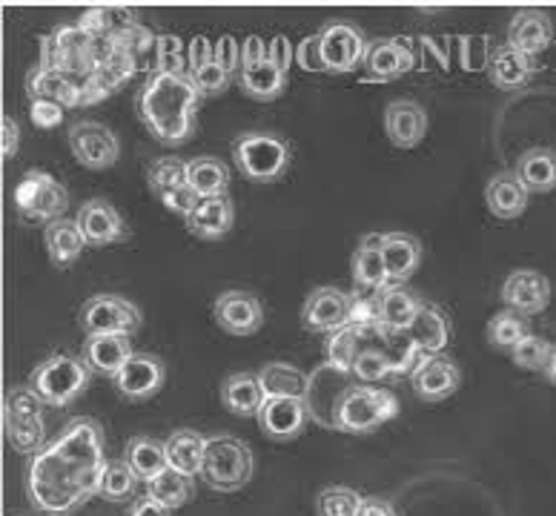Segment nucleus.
<instances>
[{
	"label": "nucleus",
	"instance_id": "obj_1",
	"mask_svg": "<svg viewBox=\"0 0 556 516\" xmlns=\"http://www.w3.org/2000/svg\"><path fill=\"white\" fill-rule=\"evenodd\" d=\"M104 468V428L89 416H75L58 439L33 456L26 470V496L40 514L70 516L101 491Z\"/></svg>",
	"mask_w": 556,
	"mask_h": 516
},
{
	"label": "nucleus",
	"instance_id": "obj_2",
	"mask_svg": "<svg viewBox=\"0 0 556 516\" xmlns=\"http://www.w3.org/2000/svg\"><path fill=\"white\" fill-rule=\"evenodd\" d=\"M204 96L190 72L164 75L150 72L136 96V112L152 138L164 147H181L195 136Z\"/></svg>",
	"mask_w": 556,
	"mask_h": 516
},
{
	"label": "nucleus",
	"instance_id": "obj_3",
	"mask_svg": "<svg viewBox=\"0 0 556 516\" xmlns=\"http://www.w3.org/2000/svg\"><path fill=\"white\" fill-rule=\"evenodd\" d=\"M232 161L247 181L276 184L290 169L293 152L285 138L273 136L267 129H247L232 141Z\"/></svg>",
	"mask_w": 556,
	"mask_h": 516
},
{
	"label": "nucleus",
	"instance_id": "obj_4",
	"mask_svg": "<svg viewBox=\"0 0 556 516\" xmlns=\"http://www.w3.org/2000/svg\"><path fill=\"white\" fill-rule=\"evenodd\" d=\"M255 460L244 439L215 433L207 437V453L201 465V482L215 493H236L253 479Z\"/></svg>",
	"mask_w": 556,
	"mask_h": 516
},
{
	"label": "nucleus",
	"instance_id": "obj_5",
	"mask_svg": "<svg viewBox=\"0 0 556 516\" xmlns=\"http://www.w3.org/2000/svg\"><path fill=\"white\" fill-rule=\"evenodd\" d=\"M399 413V399L384 388L353 381L339 399L333 413V430L342 433H374Z\"/></svg>",
	"mask_w": 556,
	"mask_h": 516
},
{
	"label": "nucleus",
	"instance_id": "obj_6",
	"mask_svg": "<svg viewBox=\"0 0 556 516\" xmlns=\"http://www.w3.org/2000/svg\"><path fill=\"white\" fill-rule=\"evenodd\" d=\"M89 379H92V370L84 365V358L58 353L35 367L29 376V388L43 399V405L66 407L89 388Z\"/></svg>",
	"mask_w": 556,
	"mask_h": 516
},
{
	"label": "nucleus",
	"instance_id": "obj_7",
	"mask_svg": "<svg viewBox=\"0 0 556 516\" xmlns=\"http://www.w3.org/2000/svg\"><path fill=\"white\" fill-rule=\"evenodd\" d=\"M70 206V192L58 178L43 169H29L15 187V210L24 222L52 224L64 218Z\"/></svg>",
	"mask_w": 556,
	"mask_h": 516
},
{
	"label": "nucleus",
	"instance_id": "obj_8",
	"mask_svg": "<svg viewBox=\"0 0 556 516\" xmlns=\"http://www.w3.org/2000/svg\"><path fill=\"white\" fill-rule=\"evenodd\" d=\"M78 325L87 336H132L141 327V310L124 295L101 293L84 302L78 313Z\"/></svg>",
	"mask_w": 556,
	"mask_h": 516
},
{
	"label": "nucleus",
	"instance_id": "obj_9",
	"mask_svg": "<svg viewBox=\"0 0 556 516\" xmlns=\"http://www.w3.org/2000/svg\"><path fill=\"white\" fill-rule=\"evenodd\" d=\"M318 40H321L327 72H333V75L358 70V64H365L367 49H370L365 33L350 21H327L318 29Z\"/></svg>",
	"mask_w": 556,
	"mask_h": 516
},
{
	"label": "nucleus",
	"instance_id": "obj_10",
	"mask_svg": "<svg viewBox=\"0 0 556 516\" xmlns=\"http://www.w3.org/2000/svg\"><path fill=\"white\" fill-rule=\"evenodd\" d=\"M70 150L80 167L110 169L121 159V141L101 121H78L70 127Z\"/></svg>",
	"mask_w": 556,
	"mask_h": 516
},
{
	"label": "nucleus",
	"instance_id": "obj_11",
	"mask_svg": "<svg viewBox=\"0 0 556 516\" xmlns=\"http://www.w3.org/2000/svg\"><path fill=\"white\" fill-rule=\"evenodd\" d=\"M350 304L353 293L336 290V287H316L302 307V325L307 333H336L350 325Z\"/></svg>",
	"mask_w": 556,
	"mask_h": 516
},
{
	"label": "nucleus",
	"instance_id": "obj_12",
	"mask_svg": "<svg viewBox=\"0 0 556 516\" xmlns=\"http://www.w3.org/2000/svg\"><path fill=\"white\" fill-rule=\"evenodd\" d=\"M462 385V370L445 353H421L410 374V388L421 402H442Z\"/></svg>",
	"mask_w": 556,
	"mask_h": 516
},
{
	"label": "nucleus",
	"instance_id": "obj_13",
	"mask_svg": "<svg viewBox=\"0 0 556 516\" xmlns=\"http://www.w3.org/2000/svg\"><path fill=\"white\" fill-rule=\"evenodd\" d=\"M255 419H258L264 437H270L273 442H290V439L302 437L307 428L311 407H307V399L267 397Z\"/></svg>",
	"mask_w": 556,
	"mask_h": 516
},
{
	"label": "nucleus",
	"instance_id": "obj_14",
	"mask_svg": "<svg viewBox=\"0 0 556 516\" xmlns=\"http://www.w3.org/2000/svg\"><path fill=\"white\" fill-rule=\"evenodd\" d=\"M164 379H167V367H164L159 356L132 353L127 365L115 374L112 385L129 402H147V399H152L164 388Z\"/></svg>",
	"mask_w": 556,
	"mask_h": 516
},
{
	"label": "nucleus",
	"instance_id": "obj_15",
	"mask_svg": "<svg viewBox=\"0 0 556 516\" xmlns=\"http://www.w3.org/2000/svg\"><path fill=\"white\" fill-rule=\"evenodd\" d=\"M215 325L227 336H253L264 325V307L247 290H224L213 304Z\"/></svg>",
	"mask_w": 556,
	"mask_h": 516
},
{
	"label": "nucleus",
	"instance_id": "obj_16",
	"mask_svg": "<svg viewBox=\"0 0 556 516\" xmlns=\"http://www.w3.org/2000/svg\"><path fill=\"white\" fill-rule=\"evenodd\" d=\"M84 239L89 247H110L118 244L129 236L127 224L121 218V213L106 199H89L80 204L78 215H75Z\"/></svg>",
	"mask_w": 556,
	"mask_h": 516
},
{
	"label": "nucleus",
	"instance_id": "obj_17",
	"mask_svg": "<svg viewBox=\"0 0 556 516\" xmlns=\"http://www.w3.org/2000/svg\"><path fill=\"white\" fill-rule=\"evenodd\" d=\"M500 295L519 316H536L551 304V281L540 270H517L502 281Z\"/></svg>",
	"mask_w": 556,
	"mask_h": 516
},
{
	"label": "nucleus",
	"instance_id": "obj_18",
	"mask_svg": "<svg viewBox=\"0 0 556 516\" xmlns=\"http://www.w3.org/2000/svg\"><path fill=\"white\" fill-rule=\"evenodd\" d=\"M416 66V52L410 47L407 38H388V40H376L367 49L365 58V78L367 80H393L402 78L405 72H410Z\"/></svg>",
	"mask_w": 556,
	"mask_h": 516
},
{
	"label": "nucleus",
	"instance_id": "obj_19",
	"mask_svg": "<svg viewBox=\"0 0 556 516\" xmlns=\"http://www.w3.org/2000/svg\"><path fill=\"white\" fill-rule=\"evenodd\" d=\"M384 133L399 150H414L416 143L428 136V110L410 98L390 101L384 110Z\"/></svg>",
	"mask_w": 556,
	"mask_h": 516
},
{
	"label": "nucleus",
	"instance_id": "obj_20",
	"mask_svg": "<svg viewBox=\"0 0 556 516\" xmlns=\"http://www.w3.org/2000/svg\"><path fill=\"white\" fill-rule=\"evenodd\" d=\"M554 43V21L542 9H519L508 24V47L536 58Z\"/></svg>",
	"mask_w": 556,
	"mask_h": 516
},
{
	"label": "nucleus",
	"instance_id": "obj_21",
	"mask_svg": "<svg viewBox=\"0 0 556 516\" xmlns=\"http://www.w3.org/2000/svg\"><path fill=\"white\" fill-rule=\"evenodd\" d=\"M29 101H52L64 110L84 106V84L58 70H33L26 75Z\"/></svg>",
	"mask_w": 556,
	"mask_h": 516
},
{
	"label": "nucleus",
	"instance_id": "obj_22",
	"mask_svg": "<svg viewBox=\"0 0 556 516\" xmlns=\"http://www.w3.org/2000/svg\"><path fill=\"white\" fill-rule=\"evenodd\" d=\"M132 353H136V350L129 344V336L104 333L87 336L84 350H80V358H84V365L92 370V376H110V379H115V374L127 365Z\"/></svg>",
	"mask_w": 556,
	"mask_h": 516
},
{
	"label": "nucleus",
	"instance_id": "obj_23",
	"mask_svg": "<svg viewBox=\"0 0 556 516\" xmlns=\"http://www.w3.org/2000/svg\"><path fill=\"white\" fill-rule=\"evenodd\" d=\"M533 72H536V58L522 55L519 49L502 43L491 52V61H488V78L496 89L502 92H517L531 84Z\"/></svg>",
	"mask_w": 556,
	"mask_h": 516
},
{
	"label": "nucleus",
	"instance_id": "obj_24",
	"mask_svg": "<svg viewBox=\"0 0 556 516\" xmlns=\"http://www.w3.org/2000/svg\"><path fill=\"white\" fill-rule=\"evenodd\" d=\"M187 230L199 241H222L236 224V206L227 196H213V199H201L199 206L192 210L187 218Z\"/></svg>",
	"mask_w": 556,
	"mask_h": 516
},
{
	"label": "nucleus",
	"instance_id": "obj_25",
	"mask_svg": "<svg viewBox=\"0 0 556 516\" xmlns=\"http://www.w3.org/2000/svg\"><path fill=\"white\" fill-rule=\"evenodd\" d=\"M531 192L519 181L517 173H496L485 184V204L496 218L502 222H514L528 210Z\"/></svg>",
	"mask_w": 556,
	"mask_h": 516
},
{
	"label": "nucleus",
	"instance_id": "obj_26",
	"mask_svg": "<svg viewBox=\"0 0 556 516\" xmlns=\"http://www.w3.org/2000/svg\"><path fill=\"white\" fill-rule=\"evenodd\" d=\"M382 255L388 267V285H405L421 264V244L407 232H384Z\"/></svg>",
	"mask_w": 556,
	"mask_h": 516
},
{
	"label": "nucleus",
	"instance_id": "obj_27",
	"mask_svg": "<svg viewBox=\"0 0 556 516\" xmlns=\"http://www.w3.org/2000/svg\"><path fill=\"white\" fill-rule=\"evenodd\" d=\"M353 281H356V290H370V293H379V290L390 287L379 232L365 236L356 253H353Z\"/></svg>",
	"mask_w": 556,
	"mask_h": 516
},
{
	"label": "nucleus",
	"instance_id": "obj_28",
	"mask_svg": "<svg viewBox=\"0 0 556 516\" xmlns=\"http://www.w3.org/2000/svg\"><path fill=\"white\" fill-rule=\"evenodd\" d=\"M43 244H47L49 262L55 264L58 270H66V267L78 262V255L87 247V239H84L78 222L64 215V218H58L43 230Z\"/></svg>",
	"mask_w": 556,
	"mask_h": 516
},
{
	"label": "nucleus",
	"instance_id": "obj_29",
	"mask_svg": "<svg viewBox=\"0 0 556 516\" xmlns=\"http://www.w3.org/2000/svg\"><path fill=\"white\" fill-rule=\"evenodd\" d=\"M264 393L258 374H230L222 381V405L232 416H258L262 411Z\"/></svg>",
	"mask_w": 556,
	"mask_h": 516
},
{
	"label": "nucleus",
	"instance_id": "obj_30",
	"mask_svg": "<svg viewBox=\"0 0 556 516\" xmlns=\"http://www.w3.org/2000/svg\"><path fill=\"white\" fill-rule=\"evenodd\" d=\"M164 448H167L169 468L190 479L201 477V465H204V453H207V437H201L190 428H181L164 442Z\"/></svg>",
	"mask_w": 556,
	"mask_h": 516
},
{
	"label": "nucleus",
	"instance_id": "obj_31",
	"mask_svg": "<svg viewBox=\"0 0 556 516\" xmlns=\"http://www.w3.org/2000/svg\"><path fill=\"white\" fill-rule=\"evenodd\" d=\"M421 299L402 285L384 287L379 293V325L390 330H410L421 310Z\"/></svg>",
	"mask_w": 556,
	"mask_h": 516
},
{
	"label": "nucleus",
	"instance_id": "obj_32",
	"mask_svg": "<svg viewBox=\"0 0 556 516\" xmlns=\"http://www.w3.org/2000/svg\"><path fill=\"white\" fill-rule=\"evenodd\" d=\"M407 333L414 336V342L419 344L421 353H442L451 342V318L439 304L425 302Z\"/></svg>",
	"mask_w": 556,
	"mask_h": 516
},
{
	"label": "nucleus",
	"instance_id": "obj_33",
	"mask_svg": "<svg viewBox=\"0 0 556 516\" xmlns=\"http://www.w3.org/2000/svg\"><path fill=\"white\" fill-rule=\"evenodd\" d=\"M519 181L528 187V192H551L556 190V152L548 147H533L525 150L517 161Z\"/></svg>",
	"mask_w": 556,
	"mask_h": 516
},
{
	"label": "nucleus",
	"instance_id": "obj_34",
	"mask_svg": "<svg viewBox=\"0 0 556 516\" xmlns=\"http://www.w3.org/2000/svg\"><path fill=\"white\" fill-rule=\"evenodd\" d=\"M187 184L199 199H213V196H227L230 190V169L224 167L222 159L213 155H199L187 167Z\"/></svg>",
	"mask_w": 556,
	"mask_h": 516
},
{
	"label": "nucleus",
	"instance_id": "obj_35",
	"mask_svg": "<svg viewBox=\"0 0 556 516\" xmlns=\"http://www.w3.org/2000/svg\"><path fill=\"white\" fill-rule=\"evenodd\" d=\"M262 388L267 397H287V399H307L311 393V376L285 362H270L258 370Z\"/></svg>",
	"mask_w": 556,
	"mask_h": 516
},
{
	"label": "nucleus",
	"instance_id": "obj_36",
	"mask_svg": "<svg viewBox=\"0 0 556 516\" xmlns=\"http://www.w3.org/2000/svg\"><path fill=\"white\" fill-rule=\"evenodd\" d=\"M236 80H239L241 92L253 98V101H276L287 89V75L276 64H270V61H262V64L255 66H241Z\"/></svg>",
	"mask_w": 556,
	"mask_h": 516
},
{
	"label": "nucleus",
	"instance_id": "obj_37",
	"mask_svg": "<svg viewBox=\"0 0 556 516\" xmlns=\"http://www.w3.org/2000/svg\"><path fill=\"white\" fill-rule=\"evenodd\" d=\"M124 460H127L129 468L136 470V477L143 479V482H150V479H155L159 474H164L169 468L167 448L152 437L129 439Z\"/></svg>",
	"mask_w": 556,
	"mask_h": 516
},
{
	"label": "nucleus",
	"instance_id": "obj_38",
	"mask_svg": "<svg viewBox=\"0 0 556 516\" xmlns=\"http://www.w3.org/2000/svg\"><path fill=\"white\" fill-rule=\"evenodd\" d=\"M147 496H152L155 502H161L164 508L175 511L190 502L192 482H190V477H184V474H178V470L167 468L164 474H159V477L147 482Z\"/></svg>",
	"mask_w": 556,
	"mask_h": 516
},
{
	"label": "nucleus",
	"instance_id": "obj_39",
	"mask_svg": "<svg viewBox=\"0 0 556 516\" xmlns=\"http://www.w3.org/2000/svg\"><path fill=\"white\" fill-rule=\"evenodd\" d=\"M187 167L190 161L178 159V155H164V159H155L147 169V181H150V190L155 196H164L169 190H181V187H190L187 184Z\"/></svg>",
	"mask_w": 556,
	"mask_h": 516
},
{
	"label": "nucleus",
	"instance_id": "obj_40",
	"mask_svg": "<svg viewBox=\"0 0 556 516\" xmlns=\"http://www.w3.org/2000/svg\"><path fill=\"white\" fill-rule=\"evenodd\" d=\"M136 484H138L136 470L129 468L127 460L106 462L98 496H104V500L110 502H132L136 500Z\"/></svg>",
	"mask_w": 556,
	"mask_h": 516
},
{
	"label": "nucleus",
	"instance_id": "obj_41",
	"mask_svg": "<svg viewBox=\"0 0 556 516\" xmlns=\"http://www.w3.org/2000/svg\"><path fill=\"white\" fill-rule=\"evenodd\" d=\"M488 344L500 350H514L525 336H531L528 325H525V316L514 313V310H505V313H496V316L488 322L485 327Z\"/></svg>",
	"mask_w": 556,
	"mask_h": 516
},
{
	"label": "nucleus",
	"instance_id": "obj_42",
	"mask_svg": "<svg viewBox=\"0 0 556 516\" xmlns=\"http://www.w3.org/2000/svg\"><path fill=\"white\" fill-rule=\"evenodd\" d=\"M358 350H362V339H358V327L356 325H344L342 330L327 336L325 342V358L327 365L339 367L344 374L353 370V362H356Z\"/></svg>",
	"mask_w": 556,
	"mask_h": 516
},
{
	"label": "nucleus",
	"instance_id": "obj_43",
	"mask_svg": "<svg viewBox=\"0 0 556 516\" xmlns=\"http://www.w3.org/2000/svg\"><path fill=\"white\" fill-rule=\"evenodd\" d=\"M365 496L348 484H330L316 496V514L318 516H358Z\"/></svg>",
	"mask_w": 556,
	"mask_h": 516
},
{
	"label": "nucleus",
	"instance_id": "obj_44",
	"mask_svg": "<svg viewBox=\"0 0 556 516\" xmlns=\"http://www.w3.org/2000/svg\"><path fill=\"white\" fill-rule=\"evenodd\" d=\"M7 430V442L15 448L17 453H40L47 448V428L43 419H29V421H3Z\"/></svg>",
	"mask_w": 556,
	"mask_h": 516
},
{
	"label": "nucleus",
	"instance_id": "obj_45",
	"mask_svg": "<svg viewBox=\"0 0 556 516\" xmlns=\"http://www.w3.org/2000/svg\"><path fill=\"white\" fill-rule=\"evenodd\" d=\"M43 419V399L29 385L12 388L3 399V421H29Z\"/></svg>",
	"mask_w": 556,
	"mask_h": 516
},
{
	"label": "nucleus",
	"instance_id": "obj_46",
	"mask_svg": "<svg viewBox=\"0 0 556 516\" xmlns=\"http://www.w3.org/2000/svg\"><path fill=\"white\" fill-rule=\"evenodd\" d=\"M353 379L362 381V385H379V381L390 379L393 374V365L388 362V356H384L382 350L376 348H362L358 350L356 362H353Z\"/></svg>",
	"mask_w": 556,
	"mask_h": 516
},
{
	"label": "nucleus",
	"instance_id": "obj_47",
	"mask_svg": "<svg viewBox=\"0 0 556 516\" xmlns=\"http://www.w3.org/2000/svg\"><path fill=\"white\" fill-rule=\"evenodd\" d=\"M184 66H190L187 55H184V43L178 35H159L155 43V61H152V72H164V75H184Z\"/></svg>",
	"mask_w": 556,
	"mask_h": 516
},
{
	"label": "nucleus",
	"instance_id": "obj_48",
	"mask_svg": "<svg viewBox=\"0 0 556 516\" xmlns=\"http://www.w3.org/2000/svg\"><path fill=\"white\" fill-rule=\"evenodd\" d=\"M551 350H554V344H548L542 336H525L522 342L517 344V348L510 350V362L517 367H522V370H545V365H548L551 358Z\"/></svg>",
	"mask_w": 556,
	"mask_h": 516
},
{
	"label": "nucleus",
	"instance_id": "obj_49",
	"mask_svg": "<svg viewBox=\"0 0 556 516\" xmlns=\"http://www.w3.org/2000/svg\"><path fill=\"white\" fill-rule=\"evenodd\" d=\"M192 80H195V87H199V92L204 98H213V96H222V92H227V87L232 84V75L230 72H224L222 66L215 64V61H210L207 66H201L199 72H190Z\"/></svg>",
	"mask_w": 556,
	"mask_h": 516
},
{
	"label": "nucleus",
	"instance_id": "obj_50",
	"mask_svg": "<svg viewBox=\"0 0 556 516\" xmlns=\"http://www.w3.org/2000/svg\"><path fill=\"white\" fill-rule=\"evenodd\" d=\"M112 38L118 40L121 47L127 49L138 64H141L143 58L150 55V52H155V43H159V35H152L147 26H132V29H127V33H115Z\"/></svg>",
	"mask_w": 556,
	"mask_h": 516
},
{
	"label": "nucleus",
	"instance_id": "obj_51",
	"mask_svg": "<svg viewBox=\"0 0 556 516\" xmlns=\"http://www.w3.org/2000/svg\"><path fill=\"white\" fill-rule=\"evenodd\" d=\"M491 43L488 38H459V61H462V70H488V61H491Z\"/></svg>",
	"mask_w": 556,
	"mask_h": 516
},
{
	"label": "nucleus",
	"instance_id": "obj_52",
	"mask_svg": "<svg viewBox=\"0 0 556 516\" xmlns=\"http://www.w3.org/2000/svg\"><path fill=\"white\" fill-rule=\"evenodd\" d=\"M213 61L218 66H222L224 72H230L232 78H239V72H241V47H239V40L232 38V35H222V38L215 40Z\"/></svg>",
	"mask_w": 556,
	"mask_h": 516
},
{
	"label": "nucleus",
	"instance_id": "obj_53",
	"mask_svg": "<svg viewBox=\"0 0 556 516\" xmlns=\"http://www.w3.org/2000/svg\"><path fill=\"white\" fill-rule=\"evenodd\" d=\"M78 26L92 38H110L112 35V9L96 7V9H84L78 17Z\"/></svg>",
	"mask_w": 556,
	"mask_h": 516
},
{
	"label": "nucleus",
	"instance_id": "obj_54",
	"mask_svg": "<svg viewBox=\"0 0 556 516\" xmlns=\"http://www.w3.org/2000/svg\"><path fill=\"white\" fill-rule=\"evenodd\" d=\"M295 64L302 66L304 72H327L325 55H321V40L318 33L304 38L299 47H295Z\"/></svg>",
	"mask_w": 556,
	"mask_h": 516
},
{
	"label": "nucleus",
	"instance_id": "obj_55",
	"mask_svg": "<svg viewBox=\"0 0 556 516\" xmlns=\"http://www.w3.org/2000/svg\"><path fill=\"white\" fill-rule=\"evenodd\" d=\"M29 118L38 129H55L64 124V106L52 101H29Z\"/></svg>",
	"mask_w": 556,
	"mask_h": 516
},
{
	"label": "nucleus",
	"instance_id": "obj_56",
	"mask_svg": "<svg viewBox=\"0 0 556 516\" xmlns=\"http://www.w3.org/2000/svg\"><path fill=\"white\" fill-rule=\"evenodd\" d=\"M159 201L167 206V210H173L175 215H181L184 222H187V218L192 215V210L199 206L201 199L190 190V187H181V190H169L164 192V196H159Z\"/></svg>",
	"mask_w": 556,
	"mask_h": 516
},
{
	"label": "nucleus",
	"instance_id": "obj_57",
	"mask_svg": "<svg viewBox=\"0 0 556 516\" xmlns=\"http://www.w3.org/2000/svg\"><path fill=\"white\" fill-rule=\"evenodd\" d=\"M267 61H270V64H276L278 70L285 72V75H290V66H293V61H295V49H293V43H290V38H285V35H276V38L270 40Z\"/></svg>",
	"mask_w": 556,
	"mask_h": 516
},
{
	"label": "nucleus",
	"instance_id": "obj_58",
	"mask_svg": "<svg viewBox=\"0 0 556 516\" xmlns=\"http://www.w3.org/2000/svg\"><path fill=\"white\" fill-rule=\"evenodd\" d=\"M215 55V43H210L204 35L190 40V47H187V61H190V72H199L201 66H207Z\"/></svg>",
	"mask_w": 556,
	"mask_h": 516
},
{
	"label": "nucleus",
	"instance_id": "obj_59",
	"mask_svg": "<svg viewBox=\"0 0 556 516\" xmlns=\"http://www.w3.org/2000/svg\"><path fill=\"white\" fill-rule=\"evenodd\" d=\"M267 52H270V47L258 35H250L244 40V49H241V66L262 64V61H267Z\"/></svg>",
	"mask_w": 556,
	"mask_h": 516
},
{
	"label": "nucleus",
	"instance_id": "obj_60",
	"mask_svg": "<svg viewBox=\"0 0 556 516\" xmlns=\"http://www.w3.org/2000/svg\"><path fill=\"white\" fill-rule=\"evenodd\" d=\"M3 161H9L12 155H17V147H21V127L12 115H3Z\"/></svg>",
	"mask_w": 556,
	"mask_h": 516
},
{
	"label": "nucleus",
	"instance_id": "obj_61",
	"mask_svg": "<svg viewBox=\"0 0 556 516\" xmlns=\"http://www.w3.org/2000/svg\"><path fill=\"white\" fill-rule=\"evenodd\" d=\"M129 516H169V508H164L161 502H155L152 496H136L132 505H129Z\"/></svg>",
	"mask_w": 556,
	"mask_h": 516
},
{
	"label": "nucleus",
	"instance_id": "obj_62",
	"mask_svg": "<svg viewBox=\"0 0 556 516\" xmlns=\"http://www.w3.org/2000/svg\"><path fill=\"white\" fill-rule=\"evenodd\" d=\"M358 516H399V514L390 500H382V496H365Z\"/></svg>",
	"mask_w": 556,
	"mask_h": 516
},
{
	"label": "nucleus",
	"instance_id": "obj_63",
	"mask_svg": "<svg viewBox=\"0 0 556 516\" xmlns=\"http://www.w3.org/2000/svg\"><path fill=\"white\" fill-rule=\"evenodd\" d=\"M542 376L548 379V385H554L556 388V344L554 350H551V358H548V365H545V370H542Z\"/></svg>",
	"mask_w": 556,
	"mask_h": 516
}]
</instances>
